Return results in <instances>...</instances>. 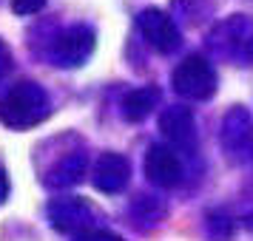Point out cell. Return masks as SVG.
Listing matches in <instances>:
<instances>
[{"label":"cell","instance_id":"6da1fadb","mask_svg":"<svg viewBox=\"0 0 253 241\" xmlns=\"http://www.w3.org/2000/svg\"><path fill=\"white\" fill-rule=\"evenodd\" d=\"M48 116V94L37 82H17L0 100V122L6 128H32Z\"/></svg>","mask_w":253,"mask_h":241},{"label":"cell","instance_id":"52a82bcc","mask_svg":"<svg viewBox=\"0 0 253 241\" xmlns=\"http://www.w3.org/2000/svg\"><path fill=\"white\" fill-rule=\"evenodd\" d=\"M128 176H131V165L120 153H103L94 165V184L103 193H120L128 184Z\"/></svg>","mask_w":253,"mask_h":241},{"label":"cell","instance_id":"4fadbf2b","mask_svg":"<svg viewBox=\"0 0 253 241\" xmlns=\"http://www.w3.org/2000/svg\"><path fill=\"white\" fill-rule=\"evenodd\" d=\"M77 241H123V239L114 236V233H105V230H88V233H83Z\"/></svg>","mask_w":253,"mask_h":241},{"label":"cell","instance_id":"30bf717a","mask_svg":"<svg viewBox=\"0 0 253 241\" xmlns=\"http://www.w3.org/2000/svg\"><path fill=\"white\" fill-rule=\"evenodd\" d=\"M83 173H85V156L83 153H71L66 159H60L51 171H48L46 182L51 187H69V184L80 182Z\"/></svg>","mask_w":253,"mask_h":241},{"label":"cell","instance_id":"9a60e30c","mask_svg":"<svg viewBox=\"0 0 253 241\" xmlns=\"http://www.w3.org/2000/svg\"><path fill=\"white\" fill-rule=\"evenodd\" d=\"M6 196H9V179H6V173L0 171V205L6 202Z\"/></svg>","mask_w":253,"mask_h":241},{"label":"cell","instance_id":"5b68a950","mask_svg":"<svg viewBox=\"0 0 253 241\" xmlns=\"http://www.w3.org/2000/svg\"><path fill=\"white\" fill-rule=\"evenodd\" d=\"M48 216H51V224L60 230V233H88V224L94 221V207L85 202V199H60V202H51L48 205Z\"/></svg>","mask_w":253,"mask_h":241},{"label":"cell","instance_id":"9c48e42d","mask_svg":"<svg viewBox=\"0 0 253 241\" xmlns=\"http://www.w3.org/2000/svg\"><path fill=\"white\" fill-rule=\"evenodd\" d=\"M157 103H160V91L157 88H137V91H131L123 100V116L128 122H142L157 108Z\"/></svg>","mask_w":253,"mask_h":241},{"label":"cell","instance_id":"8992f818","mask_svg":"<svg viewBox=\"0 0 253 241\" xmlns=\"http://www.w3.org/2000/svg\"><path fill=\"white\" fill-rule=\"evenodd\" d=\"M145 176L157 187H176L182 182V162L165 145H151L145 156Z\"/></svg>","mask_w":253,"mask_h":241},{"label":"cell","instance_id":"8fae6325","mask_svg":"<svg viewBox=\"0 0 253 241\" xmlns=\"http://www.w3.org/2000/svg\"><path fill=\"white\" fill-rule=\"evenodd\" d=\"M242 142H253V128L248 114L242 108H236L225 119V145L230 150H242Z\"/></svg>","mask_w":253,"mask_h":241},{"label":"cell","instance_id":"277c9868","mask_svg":"<svg viewBox=\"0 0 253 241\" xmlns=\"http://www.w3.org/2000/svg\"><path fill=\"white\" fill-rule=\"evenodd\" d=\"M137 26L142 37L148 40V46H154L157 51L162 54H168L173 48L179 46V29L173 23L171 17L160 9H145V12H139L137 17Z\"/></svg>","mask_w":253,"mask_h":241},{"label":"cell","instance_id":"5bb4252c","mask_svg":"<svg viewBox=\"0 0 253 241\" xmlns=\"http://www.w3.org/2000/svg\"><path fill=\"white\" fill-rule=\"evenodd\" d=\"M9 69H12V54H9V48L0 43V77H3Z\"/></svg>","mask_w":253,"mask_h":241},{"label":"cell","instance_id":"7a4b0ae2","mask_svg":"<svg viewBox=\"0 0 253 241\" xmlns=\"http://www.w3.org/2000/svg\"><path fill=\"white\" fill-rule=\"evenodd\" d=\"M173 88L182 94V97H191V100H208L211 94L216 91V74L211 69V63L205 57H194L182 60L176 71H173Z\"/></svg>","mask_w":253,"mask_h":241},{"label":"cell","instance_id":"3957f363","mask_svg":"<svg viewBox=\"0 0 253 241\" xmlns=\"http://www.w3.org/2000/svg\"><path fill=\"white\" fill-rule=\"evenodd\" d=\"M91 51H94V32L85 29V26H74V29L54 37L51 57L63 69H69V66L74 69V66H83Z\"/></svg>","mask_w":253,"mask_h":241},{"label":"cell","instance_id":"ba28073f","mask_svg":"<svg viewBox=\"0 0 253 241\" xmlns=\"http://www.w3.org/2000/svg\"><path fill=\"white\" fill-rule=\"evenodd\" d=\"M160 128L173 145H179V148H194V142H196L194 116H191L188 108H168V111L160 116Z\"/></svg>","mask_w":253,"mask_h":241},{"label":"cell","instance_id":"7c38bea8","mask_svg":"<svg viewBox=\"0 0 253 241\" xmlns=\"http://www.w3.org/2000/svg\"><path fill=\"white\" fill-rule=\"evenodd\" d=\"M46 0H12V12L14 14H37L43 12Z\"/></svg>","mask_w":253,"mask_h":241}]
</instances>
